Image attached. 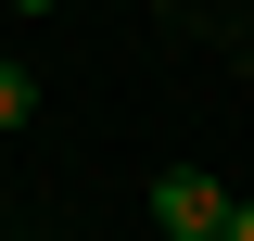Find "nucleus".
<instances>
[{"label": "nucleus", "instance_id": "obj_3", "mask_svg": "<svg viewBox=\"0 0 254 241\" xmlns=\"http://www.w3.org/2000/svg\"><path fill=\"white\" fill-rule=\"evenodd\" d=\"M229 241H254V203H229Z\"/></svg>", "mask_w": 254, "mask_h": 241}, {"label": "nucleus", "instance_id": "obj_4", "mask_svg": "<svg viewBox=\"0 0 254 241\" xmlns=\"http://www.w3.org/2000/svg\"><path fill=\"white\" fill-rule=\"evenodd\" d=\"M13 13H51V0H13Z\"/></svg>", "mask_w": 254, "mask_h": 241}, {"label": "nucleus", "instance_id": "obj_2", "mask_svg": "<svg viewBox=\"0 0 254 241\" xmlns=\"http://www.w3.org/2000/svg\"><path fill=\"white\" fill-rule=\"evenodd\" d=\"M38 115V76H26V63H13V51H0V140H13V127H26Z\"/></svg>", "mask_w": 254, "mask_h": 241}, {"label": "nucleus", "instance_id": "obj_1", "mask_svg": "<svg viewBox=\"0 0 254 241\" xmlns=\"http://www.w3.org/2000/svg\"><path fill=\"white\" fill-rule=\"evenodd\" d=\"M153 216H165V241H229V178L165 165V178H153Z\"/></svg>", "mask_w": 254, "mask_h": 241}]
</instances>
